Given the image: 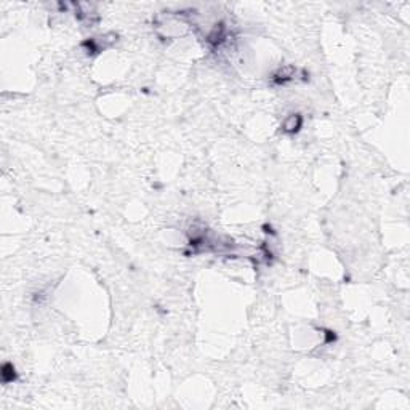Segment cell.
Listing matches in <instances>:
<instances>
[{"label": "cell", "instance_id": "obj_2", "mask_svg": "<svg viewBox=\"0 0 410 410\" xmlns=\"http://www.w3.org/2000/svg\"><path fill=\"white\" fill-rule=\"evenodd\" d=\"M295 72H297V69L292 68V66H285V68H281L277 71V72L272 75V79H274L276 84H285V82L292 80L295 77Z\"/></svg>", "mask_w": 410, "mask_h": 410}, {"label": "cell", "instance_id": "obj_1", "mask_svg": "<svg viewBox=\"0 0 410 410\" xmlns=\"http://www.w3.org/2000/svg\"><path fill=\"white\" fill-rule=\"evenodd\" d=\"M302 122H303V119L300 114H290V116L284 120L282 130L285 133H295V132H298L300 127H302Z\"/></svg>", "mask_w": 410, "mask_h": 410}]
</instances>
